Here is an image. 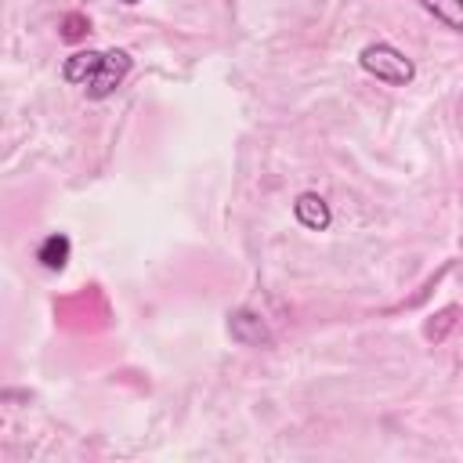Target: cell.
Masks as SVG:
<instances>
[{"mask_svg":"<svg viewBox=\"0 0 463 463\" xmlns=\"http://www.w3.org/2000/svg\"><path fill=\"white\" fill-rule=\"evenodd\" d=\"M456 322H459V307H456V304H449V307H441L438 315H430V322L423 326V336H427V340H434V344H441V340L456 329Z\"/></svg>","mask_w":463,"mask_h":463,"instance_id":"cell-8","label":"cell"},{"mask_svg":"<svg viewBox=\"0 0 463 463\" xmlns=\"http://www.w3.org/2000/svg\"><path fill=\"white\" fill-rule=\"evenodd\" d=\"M293 213H297V221H300L304 228H311V232H326L329 221H333L329 203H326L318 192H300L297 203H293Z\"/></svg>","mask_w":463,"mask_h":463,"instance_id":"cell-4","label":"cell"},{"mask_svg":"<svg viewBox=\"0 0 463 463\" xmlns=\"http://www.w3.org/2000/svg\"><path fill=\"white\" fill-rule=\"evenodd\" d=\"M87 33H90L87 14L72 11V14H65V18H61V40H65V43H76V40H83Z\"/></svg>","mask_w":463,"mask_h":463,"instance_id":"cell-9","label":"cell"},{"mask_svg":"<svg viewBox=\"0 0 463 463\" xmlns=\"http://www.w3.org/2000/svg\"><path fill=\"white\" fill-rule=\"evenodd\" d=\"M358 65H362L369 76H376L380 83H391V87H405V83H412V76H416L412 58L402 54L398 47H391V43H365L362 54H358Z\"/></svg>","mask_w":463,"mask_h":463,"instance_id":"cell-1","label":"cell"},{"mask_svg":"<svg viewBox=\"0 0 463 463\" xmlns=\"http://www.w3.org/2000/svg\"><path fill=\"white\" fill-rule=\"evenodd\" d=\"M127 72H130V54H127V51H119V47L105 51L101 69H98V72H94V80L83 87V90H87V98H94V101L109 98V94L127 80Z\"/></svg>","mask_w":463,"mask_h":463,"instance_id":"cell-2","label":"cell"},{"mask_svg":"<svg viewBox=\"0 0 463 463\" xmlns=\"http://www.w3.org/2000/svg\"><path fill=\"white\" fill-rule=\"evenodd\" d=\"M420 7L427 14H434L445 29L463 33V0H420Z\"/></svg>","mask_w":463,"mask_h":463,"instance_id":"cell-7","label":"cell"},{"mask_svg":"<svg viewBox=\"0 0 463 463\" xmlns=\"http://www.w3.org/2000/svg\"><path fill=\"white\" fill-rule=\"evenodd\" d=\"M228 333H232V340L242 344V347H268V344H271L268 322H264L257 311H250V307H235V311L228 315Z\"/></svg>","mask_w":463,"mask_h":463,"instance_id":"cell-3","label":"cell"},{"mask_svg":"<svg viewBox=\"0 0 463 463\" xmlns=\"http://www.w3.org/2000/svg\"><path fill=\"white\" fill-rule=\"evenodd\" d=\"M101 61H105L101 51H76V54H69V58L61 61V80L87 87V83L94 80V72L101 69Z\"/></svg>","mask_w":463,"mask_h":463,"instance_id":"cell-5","label":"cell"},{"mask_svg":"<svg viewBox=\"0 0 463 463\" xmlns=\"http://www.w3.org/2000/svg\"><path fill=\"white\" fill-rule=\"evenodd\" d=\"M123 4H137V0H123Z\"/></svg>","mask_w":463,"mask_h":463,"instance_id":"cell-10","label":"cell"},{"mask_svg":"<svg viewBox=\"0 0 463 463\" xmlns=\"http://www.w3.org/2000/svg\"><path fill=\"white\" fill-rule=\"evenodd\" d=\"M69 250H72L69 235L54 232V235H47V239L40 242V250H36V260H40L47 271H61V268L69 264Z\"/></svg>","mask_w":463,"mask_h":463,"instance_id":"cell-6","label":"cell"}]
</instances>
